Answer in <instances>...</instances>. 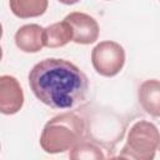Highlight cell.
Segmentation results:
<instances>
[{"mask_svg":"<svg viewBox=\"0 0 160 160\" xmlns=\"http://www.w3.org/2000/svg\"><path fill=\"white\" fill-rule=\"evenodd\" d=\"M104 148L96 141L88 136H84L79 142H76L69 152L70 159H86V160H99L108 158L102 152Z\"/></svg>","mask_w":160,"mask_h":160,"instance_id":"obj_12","label":"cell"},{"mask_svg":"<svg viewBox=\"0 0 160 160\" xmlns=\"http://www.w3.org/2000/svg\"><path fill=\"white\" fill-rule=\"evenodd\" d=\"M44 38H45L46 48H50V49L61 48V46H65L69 41H72L74 30L66 20H62L45 28Z\"/></svg>","mask_w":160,"mask_h":160,"instance_id":"obj_10","label":"cell"},{"mask_svg":"<svg viewBox=\"0 0 160 160\" xmlns=\"http://www.w3.org/2000/svg\"><path fill=\"white\" fill-rule=\"evenodd\" d=\"M160 148V131L155 124L140 120L129 130L128 139L119 158L132 160H152Z\"/></svg>","mask_w":160,"mask_h":160,"instance_id":"obj_3","label":"cell"},{"mask_svg":"<svg viewBox=\"0 0 160 160\" xmlns=\"http://www.w3.org/2000/svg\"><path fill=\"white\" fill-rule=\"evenodd\" d=\"M85 132V119L74 111L62 112L45 124L40 135V146L48 154L65 152L79 142Z\"/></svg>","mask_w":160,"mask_h":160,"instance_id":"obj_2","label":"cell"},{"mask_svg":"<svg viewBox=\"0 0 160 160\" xmlns=\"http://www.w3.org/2000/svg\"><path fill=\"white\" fill-rule=\"evenodd\" d=\"M138 100L146 114L160 118V80L149 79L142 81L138 89Z\"/></svg>","mask_w":160,"mask_h":160,"instance_id":"obj_9","label":"cell"},{"mask_svg":"<svg viewBox=\"0 0 160 160\" xmlns=\"http://www.w3.org/2000/svg\"><path fill=\"white\" fill-rule=\"evenodd\" d=\"M64 20H66L74 30V39H72L74 42L81 45H89L98 40L100 29L98 21L92 16L85 12L74 11L68 14Z\"/></svg>","mask_w":160,"mask_h":160,"instance_id":"obj_6","label":"cell"},{"mask_svg":"<svg viewBox=\"0 0 160 160\" xmlns=\"http://www.w3.org/2000/svg\"><path fill=\"white\" fill-rule=\"evenodd\" d=\"M124 48L111 40L100 41L91 51V64L98 74L111 78L118 75L125 64Z\"/></svg>","mask_w":160,"mask_h":160,"instance_id":"obj_5","label":"cell"},{"mask_svg":"<svg viewBox=\"0 0 160 160\" xmlns=\"http://www.w3.org/2000/svg\"><path fill=\"white\" fill-rule=\"evenodd\" d=\"M60 2H62V4H65V5H72V4H76V2H79L80 0H59Z\"/></svg>","mask_w":160,"mask_h":160,"instance_id":"obj_13","label":"cell"},{"mask_svg":"<svg viewBox=\"0 0 160 160\" xmlns=\"http://www.w3.org/2000/svg\"><path fill=\"white\" fill-rule=\"evenodd\" d=\"M24 104V91L16 78L0 76V111L4 115L16 114Z\"/></svg>","mask_w":160,"mask_h":160,"instance_id":"obj_7","label":"cell"},{"mask_svg":"<svg viewBox=\"0 0 160 160\" xmlns=\"http://www.w3.org/2000/svg\"><path fill=\"white\" fill-rule=\"evenodd\" d=\"M86 132L85 136L100 144L104 149L111 151L115 144L122 139L125 125L121 124V120L115 114H100V118L96 115H89L85 120Z\"/></svg>","mask_w":160,"mask_h":160,"instance_id":"obj_4","label":"cell"},{"mask_svg":"<svg viewBox=\"0 0 160 160\" xmlns=\"http://www.w3.org/2000/svg\"><path fill=\"white\" fill-rule=\"evenodd\" d=\"M45 29L38 24H26L15 32V45L24 52L34 54L45 46Z\"/></svg>","mask_w":160,"mask_h":160,"instance_id":"obj_8","label":"cell"},{"mask_svg":"<svg viewBox=\"0 0 160 160\" xmlns=\"http://www.w3.org/2000/svg\"><path fill=\"white\" fill-rule=\"evenodd\" d=\"M49 0H9L11 12L20 19L38 18L48 10Z\"/></svg>","mask_w":160,"mask_h":160,"instance_id":"obj_11","label":"cell"},{"mask_svg":"<svg viewBox=\"0 0 160 160\" xmlns=\"http://www.w3.org/2000/svg\"><path fill=\"white\" fill-rule=\"evenodd\" d=\"M29 86L38 100L52 109H72L88 96V76L72 62L49 58L29 72Z\"/></svg>","mask_w":160,"mask_h":160,"instance_id":"obj_1","label":"cell"}]
</instances>
